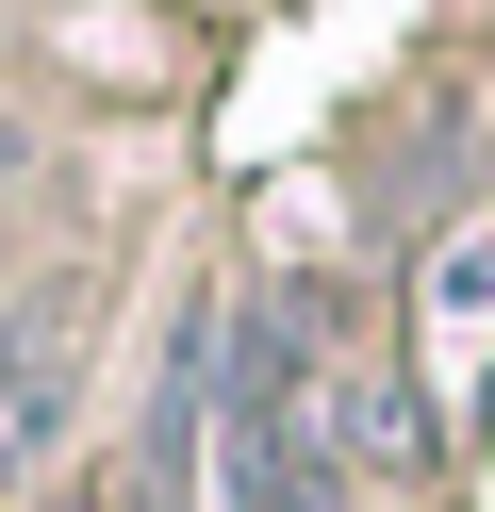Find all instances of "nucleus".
<instances>
[{"label": "nucleus", "instance_id": "f257e3e1", "mask_svg": "<svg viewBox=\"0 0 495 512\" xmlns=\"http://www.w3.org/2000/svg\"><path fill=\"white\" fill-rule=\"evenodd\" d=\"M66 430V314H0V496L50 463Z\"/></svg>", "mask_w": 495, "mask_h": 512}, {"label": "nucleus", "instance_id": "f03ea898", "mask_svg": "<svg viewBox=\"0 0 495 512\" xmlns=\"http://www.w3.org/2000/svg\"><path fill=\"white\" fill-rule=\"evenodd\" d=\"M330 446H363V463H429V397L413 380H347V430Z\"/></svg>", "mask_w": 495, "mask_h": 512}, {"label": "nucleus", "instance_id": "7ed1b4c3", "mask_svg": "<svg viewBox=\"0 0 495 512\" xmlns=\"http://www.w3.org/2000/svg\"><path fill=\"white\" fill-rule=\"evenodd\" d=\"M479 314H495V232H462L446 265H429V331L462 347V331H479Z\"/></svg>", "mask_w": 495, "mask_h": 512}, {"label": "nucleus", "instance_id": "20e7f679", "mask_svg": "<svg viewBox=\"0 0 495 512\" xmlns=\"http://www.w3.org/2000/svg\"><path fill=\"white\" fill-rule=\"evenodd\" d=\"M33 512H116V496H33Z\"/></svg>", "mask_w": 495, "mask_h": 512}]
</instances>
